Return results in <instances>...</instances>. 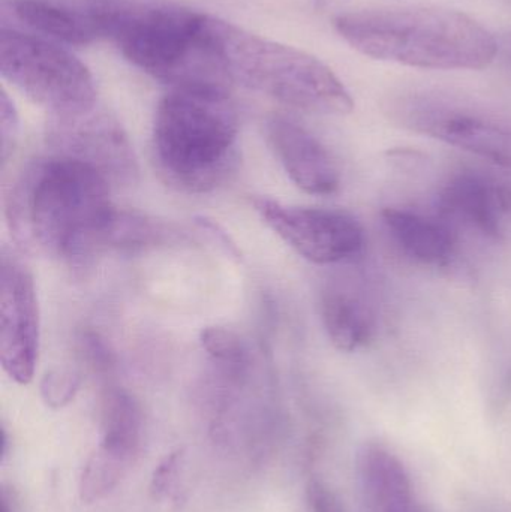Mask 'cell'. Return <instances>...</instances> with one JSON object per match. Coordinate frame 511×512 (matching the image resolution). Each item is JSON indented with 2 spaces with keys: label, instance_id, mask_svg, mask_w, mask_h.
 <instances>
[{
  "label": "cell",
  "instance_id": "obj_1",
  "mask_svg": "<svg viewBox=\"0 0 511 512\" xmlns=\"http://www.w3.org/2000/svg\"><path fill=\"white\" fill-rule=\"evenodd\" d=\"M113 183L80 159L50 153L23 168L6 195L9 230L27 252L84 267L107 251L119 209Z\"/></svg>",
  "mask_w": 511,
  "mask_h": 512
},
{
  "label": "cell",
  "instance_id": "obj_2",
  "mask_svg": "<svg viewBox=\"0 0 511 512\" xmlns=\"http://www.w3.org/2000/svg\"><path fill=\"white\" fill-rule=\"evenodd\" d=\"M239 117L228 89L176 87L159 102L153 162L159 177L183 194H207L239 165Z\"/></svg>",
  "mask_w": 511,
  "mask_h": 512
},
{
  "label": "cell",
  "instance_id": "obj_3",
  "mask_svg": "<svg viewBox=\"0 0 511 512\" xmlns=\"http://www.w3.org/2000/svg\"><path fill=\"white\" fill-rule=\"evenodd\" d=\"M335 27L363 56L411 68L479 71L498 54L494 35L453 9H365L339 15Z\"/></svg>",
  "mask_w": 511,
  "mask_h": 512
},
{
  "label": "cell",
  "instance_id": "obj_4",
  "mask_svg": "<svg viewBox=\"0 0 511 512\" xmlns=\"http://www.w3.org/2000/svg\"><path fill=\"white\" fill-rule=\"evenodd\" d=\"M107 38L155 80L176 87L231 84L215 32V17L174 6L128 5L105 12Z\"/></svg>",
  "mask_w": 511,
  "mask_h": 512
},
{
  "label": "cell",
  "instance_id": "obj_5",
  "mask_svg": "<svg viewBox=\"0 0 511 512\" xmlns=\"http://www.w3.org/2000/svg\"><path fill=\"white\" fill-rule=\"evenodd\" d=\"M215 30L231 83L260 90L308 113L345 116L354 110L347 87L312 54L261 38L219 18Z\"/></svg>",
  "mask_w": 511,
  "mask_h": 512
},
{
  "label": "cell",
  "instance_id": "obj_6",
  "mask_svg": "<svg viewBox=\"0 0 511 512\" xmlns=\"http://www.w3.org/2000/svg\"><path fill=\"white\" fill-rule=\"evenodd\" d=\"M0 74L53 117L95 110V81L80 59L35 33L2 27Z\"/></svg>",
  "mask_w": 511,
  "mask_h": 512
},
{
  "label": "cell",
  "instance_id": "obj_7",
  "mask_svg": "<svg viewBox=\"0 0 511 512\" xmlns=\"http://www.w3.org/2000/svg\"><path fill=\"white\" fill-rule=\"evenodd\" d=\"M390 114L404 128L511 170V122L429 96H405Z\"/></svg>",
  "mask_w": 511,
  "mask_h": 512
},
{
  "label": "cell",
  "instance_id": "obj_8",
  "mask_svg": "<svg viewBox=\"0 0 511 512\" xmlns=\"http://www.w3.org/2000/svg\"><path fill=\"white\" fill-rule=\"evenodd\" d=\"M254 207L276 236L314 264L353 261L365 248V231L350 213L285 206L269 198H257Z\"/></svg>",
  "mask_w": 511,
  "mask_h": 512
},
{
  "label": "cell",
  "instance_id": "obj_9",
  "mask_svg": "<svg viewBox=\"0 0 511 512\" xmlns=\"http://www.w3.org/2000/svg\"><path fill=\"white\" fill-rule=\"evenodd\" d=\"M39 306L32 273L18 256L3 249L0 268V361L6 375L27 385L38 363Z\"/></svg>",
  "mask_w": 511,
  "mask_h": 512
},
{
  "label": "cell",
  "instance_id": "obj_10",
  "mask_svg": "<svg viewBox=\"0 0 511 512\" xmlns=\"http://www.w3.org/2000/svg\"><path fill=\"white\" fill-rule=\"evenodd\" d=\"M47 143L51 153L98 168L113 185H131L137 179L138 164L131 141L110 114L92 110L80 116L53 117Z\"/></svg>",
  "mask_w": 511,
  "mask_h": 512
},
{
  "label": "cell",
  "instance_id": "obj_11",
  "mask_svg": "<svg viewBox=\"0 0 511 512\" xmlns=\"http://www.w3.org/2000/svg\"><path fill=\"white\" fill-rule=\"evenodd\" d=\"M266 132L276 158L297 188L318 197L338 191L341 176L335 159L315 135L282 116L269 119Z\"/></svg>",
  "mask_w": 511,
  "mask_h": 512
},
{
  "label": "cell",
  "instance_id": "obj_12",
  "mask_svg": "<svg viewBox=\"0 0 511 512\" xmlns=\"http://www.w3.org/2000/svg\"><path fill=\"white\" fill-rule=\"evenodd\" d=\"M510 189L477 174L453 177L438 198L440 216L450 225H465L491 239L503 234L509 216Z\"/></svg>",
  "mask_w": 511,
  "mask_h": 512
},
{
  "label": "cell",
  "instance_id": "obj_13",
  "mask_svg": "<svg viewBox=\"0 0 511 512\" xmlns=\"http://www.w3.org/2000/svg\"><path fill=\"white\" fill-rule=\"evenodd\" d=\"M321 319L330 342L339 351L368 345L375 333V313L365 294L348 282L327 283L321 292Z\"/></svg>",
  "mask_w": 511,
  "mask_h": 512
},
{
  "label": "cell",
  "instance_id": "obj_14",
  "mask_svg": "<svg viewBox=\"0 0 511 512\" xmlns=\"http://www.w3.org/2000/svg\"><path fill=\"white\" fill-rule=\"evenodd\" d=\"M11 11L24 26L66 45H89L107 38L99 12L72 8L51 0H14Z\"/></svg>",
  "mask_w": 511,
  "mask_h": 512
},
{
  "label": "cell",
  "instance_id": "obj_15",
  "mask_svg": "<svg viewBox=\"0 0 511 512\" xmlns=\"http://www.w3.org/2000/svg\"><path fill=\"white\" fill-rule=\"evenodd\" d=\"M393 242L405 255L426 265H446L456 252V234L443 218L389 207L381 213Z\"/></svg>",
  "mask_w": 511,
  "mask_h": 512
},
{
  "label": "cell",
  "instance_id": "obj_16",
  "mask_svg": "<svg viewBox=\"0 0 511 512\" xmlns=\"http://www.w3.org/2000/svg\"><path fill=\"white\" fill-rule=\"evenodd\" d=\"M363 490L371 512H411V484L398 459L381 448L363 454Z\"/></svg>",
  "mask_w": 511,
  "mask_h": 512
},
{
  "label": "cell",
  "instance_id": "obj_17",
  "mask_svg": "<svg viewBox=\"0 0 511 512\" xmlns=\"http://www.w3.org/2000/svg\"><path fill=\"white\" fill-rule=\"evenodd\" d=\"M143 442V412L129 391L111 387L101 403L99 445L137 459Z\"/></svg>",
  "mask_w": 511,
  "mask_h": 512
},
{
  "label": "cell",
  "instance_id": "obj_18",
  "mask_svg": "<svg viewBox=\"0 0 511 512\" xmlns=\"http://www.w3.org/2000/svg\"><path fill=\"white\" fill-rule=\"evenodd\" d=\"M137 459L98 447L87 457L78 481V493L83 504L92 505L110 496L125 480Z\"/></svg>",
  "mask_w": 511,
  "mask_h": 512
},
{
  "label": "cell",
  "instance_id": "obj_19",
  "mask_svg": "<svg viewBox=\"0 0 511 512\" xmlns=\"http://www.w3.org/2000/svg\"><path fill=\"white\" fill-rule=\"evenodd\" d=\"M201 346L222 376L233 382L246 378L251 367L248 343L224 327H207L200 334Z\"/></svg>",
  "mask_w": 511,
  "mask_h": 512
},
{
  "label": "cell",
  "instance_id": "obj_20",
  "mask_svg": "<svg viewBox=\"0 0 511 512\" xmlns=\"http://www.w3.org/2000/svg\"><path fill=\"white\" fill-rule=\"evenodd\" d=\"M81 376L72 369H51L42 376L39 391L48 408L62 409L68 406L80 390Z\"/></svg>",
  "mask_w": 511,
  "mask_h": 512
},
{
  "label": "cell",
  "instance_id": "obj_21",
  "mask_svg": "<svg viewBox=\"0 0 511 512\" xmlns=\"http://www.w3.org/2000/svg\"><path fill=\"white\" fill-rule=\"evenodd\" d=\"M183 457H185V451L179 448V450L167 454L156 466L152 481H150V493H152L153 498L165 499L173 495Z\"/></svg>",
  "mask_w": 511,
  "mask_h": 512
},
{
  "label": "cell",
  "instance_id": "obj_22",
  "mask_svg": "<svg viewBox=\"0 0 511 512\" xmlns=\"http://www.w3.org/2000/svg\"><path fill=\"white\" fill-rule=\"evenodd\" d=\"M20 120L14 102L9 99L8 93L2 90L0 95V137H2V161L6 162L17 140Z\"/></svg>",
  "mask_w": 511,
  "mask_h": 512
},
{
  "label": "cell",
  "instance_id": "obj_23",
  "mask_svg": "<svg viewBox=\"0 0 511 512\" xmlns=\"http://www.w3.org/2000/svg\"><path fill=\"white\" fill-rule=\"evenodd\" d=\"M308 504L311 512H342L333 493L320 481L309 484Z\"/></svg>",
  "mask_w": 511,
  "mask_h": 512
},
{
  "label": "cell",
  "instance_id": "obj_24",
  "mask_svg": "<svg viewBox=\"0 0 511 512\" xmlns=\"http://www.w3.org/2000/svg\"><path fill=\"white\" fill-rule=\"evenodd\" d=\"M511 215V189H510V198H509V216Z\"/></svg>",
  "mask_w": 511,
  "mask_h": 512
}]
</instances>
